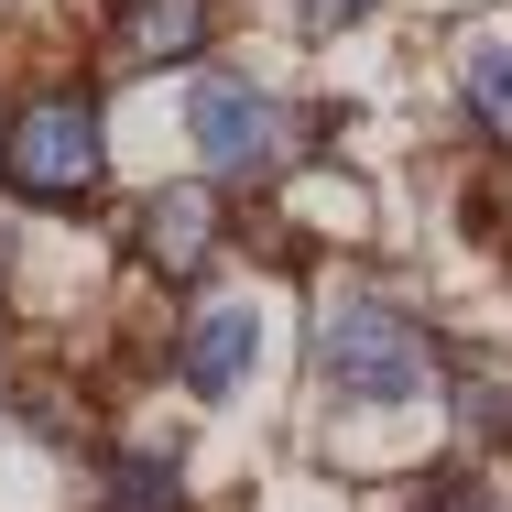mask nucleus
<instances>
[{
	"label": "nucleus",
	"mask_w": 512,
	"mask_h": 512,
	"mask_svg": "<svg viewBox=\"0 0 512 512\" xmlns=\"http://www.w3.org/2000/svg\"><path fill=\"white\" fill-rule=\"evenodd\" d=\"M0 186L33 207H77L99 186V109L77 99V88H44V99H22L0 120Z\"/></svg>",
	"instance_id": "obj_2"
},
{
	"label": "nucleus",
	"mask_w": 512,
	"mask_h": 512,
	"mask_svg": "<svg viewBox=\"0 0 512 512\" xmlns=\"http://www.w3.org/2000/svg\"><path fill=\"white\" fill-rule=\"evenodd\" d=\"M360 11H382V0H295V22H306V33H349Z\"/></svg>",
	"instance_id": "obj_10"
},
{
	"label": "nucleus",
	"mask_w": 512,
	"mask_h": 512,
	"mask_svg": "<svg viewBox=\"0 0 512 512\" xmlns=\"http://www.w3.org/2000/svg\"><path fill=\"white\" fill-rule=\"evenodd\" d=\"M458 99H469V120L491 142H512V33H469L458 44Z\"/></svg>",
	"instance_id": "obj_7"
},
{
	"label": "nucleus",
	"mask_w": 512,
	"mask_h": 512,
	"mask_svg": "<svg viewBox=\"0 0 512 512\" xmlns=\"http://www.w3.org/2000/svg\"><path fill=\"white\" fill-rule=\"evenodd\" d=\"M414 512H502V502H491V480H436Z\"/></svg>",
	"instance_id": "obj_9"
},
{
	"label": "nucleus",
	"mask_w": 512,
	"mask_h": 512,
	"mask_svg": "<svg viewBox=\"0 0 512 512\" xmlns=\"http://www.w3.org/2000/svg\"><path fill=\"white\" fill-rule=\"evenodd\" d=\"M186 502V480H175V458H153V447H131V458H109V512H175Z\"/></svg>",
	"instance_id": "obj_8"
},
{
	"label": "nucleus",
	"mask_w": 512,
	"mask_h": 512,
	"mask_svg": "<svg viewBox=\"0 0 512 512\" xmlns=\"http://www.w3.org/2000/svg\"><path fill=\"white\" fill-rule=\"evenodd\" d=\"M251 360H262V306H240V295H207L186 316V338H175V382L207 393V404H229L251 382Z\"/></svg>",
	"instance_id": "obj_4"
},
{
	"label": "nucleus",
	"mask_w": 512,
	"mask_h": 512,
	"mask_svg": "<svg viewBox=\"0 0 512 512\" xmlns=\"http://www.w3.org/2000/svg\"><path fill=\"white\" fill-rule=\"evenodd\" d=\"M207 251H218V197H207V186H164V197L142 207V262H153L164 284H197Z\"/></svg>",
	"instance_id": "obj_6"
},
{
	"label": "nucleus",
	"mask_w": 512,
	"mask_h": 512,
	"mask_svg": "<svg viewBox=\"0 0 512 512\" xmlns=\"http://www.w3.org/2000/svg\"><path fill=\"white\" fill-rule=\"evenodd\" d=\"M316 371H327V393L338 404H414L425 393V371H436V349H425V327H414L393 295H338L327 327H316Z\"/></svg>",
	"instance_id": "obj_1"
},
{
	"label": "nucleus",
	"mask_w": 512,
	"mask_h": 512,
	"mask_svg": "<svg viewBox=\"0 0 512 512\" xmlns=\"http://www.w3.org/2000/svg\"><path fill=\"white\" fill-rule=\"evenodd\" d=\"M186 142H197L207 175H262V164L284 153V109L262 99L251 77H197V99H186Z\"/></svg>",
	"instance_id": "obj_3"
},
{
	"label": "nucleus",
	"mask_w": 512,
	"mask_h": 512,
	"mask_svg": "<svg viewBox=\"0 0 512 512\" xmlns=\"http://www.w3.org/2000/svg\"><path fill=\"white\" fill-rule=\"evenodd\" d=\"M218 22V0H109V66L153 77V66H186Z\"/></svg>",
	"instance_id": "obj_5"
}]
</instances>
